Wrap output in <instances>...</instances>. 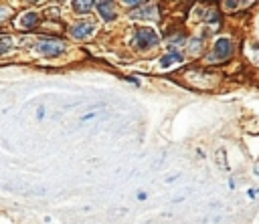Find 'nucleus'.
I'll return each mask as SVG.
<instances>
[{
  "instance_id": "10",
  "label": "nucleus",
  "mask_w": 259,
  "mask_h": 224,
  "mask_svg": "<svg viewBox=\"0 0 259 224\" xmlns=\"http://www.w3.org/2000/svg\"><path fill=\"white\" fill-rule=\"evenodd\" d=\"M251 2H231V0H227V2H223L225 8H239V6H249Z\"/></svg>"
},
{
  "instance_id": "13",
  "label": "nucleus",
  "mask_w": 259,
  "mask_h": 224,
  "mask_svg": "<svg viewBox=\"0 0 259 224\" xmlns=\"http://www.w3.org/2000/svg\"><path fill=\"white\" fill-rule=\"evenodd\" d=\"M257 176H259V168H257Z\"/></svg>"
},
{
  "instance_id": "12",
  "label": "nucleus",
  "mask_w": 259,
  "mask_h": 224,
  "mask_svg": "<svg viewBox=\"0 0 259 224\" xmlns=\"http://www.w3.org/2000/svg\"><path fill=\"white\" fill-rule=\"evenodd\" d=\"M9 14H11V10H9V8L0 6V22H3V20H7V18H9Z\"/></svg>"
},
{
  "instance_id": "7",
  "label": "nucleus",
  "mask_w": 259,
  "mask_h": 224,
  "mask_svg": "<svg viewBox=\"0 0 259 224\" xmlns=\"http://www.w3.org/2000/svg\"><path fill=\"white\" fill-rule=\"evenodd\" d=\"M180 61H182V54H180V52H176V50H172V52L164 54L162 61H160V65H162V67H170V65L180 63Z\"/></svg>"
},
{
  "instance_id": "8",
  "label": "nucleus",
  "mask_w": 259,
  "mask_h": 224,
  "mask_svg": "<svg viewBox=\"0 0 259 224\" xmlns=\"http://www.w3.org/2000/svg\"><path fill=\"white\" fill-rule=\"evenodd\" d=\"M73 8H75L77 12H89V10L93 8V2H91V0H75Z\"/></svg>"
},
{
  "instance_id": "5",
  "label": "nucleus",
  "mask_w": 259,
  "mask_h": 224,
  "mask_svg": "<svg viewBox=\"0 0 259 224\" xmlns=\"http://www.w3.org/2000/svg\"><path fill=\"white\" fill-rule=\"evenodd\" d=\"M93 30H95V26H93L91 22H77V24L71 26V34H73L75 38H85V36H89Z\"/></svg>"
},
{
  "instance_id": "6",
  "label": "nucleus",
  "mask_w": 259,
  "mask_h": 224,
  "mask_svg": "<svg viewBox=\"0 0 259 224\" xmlns=\"http://www.w3.org/2000/svg\"><path fill=\"white\" fill-rule=\"evenodd\" d=\"M37 22H39V14H37L35 10H29V12H25V14L21 16V26H23V28H35Z\"/></svg>"
},
{
  "instance_id": "4",
  "label": "nucleus",
  "mask_w": 259,
  "mask_h": 224,
  "mask_svg": "<svg viewBox=\"0 0 259 224\" xmlns=\"http://www.w3.org/2000/svg\"><path fill=\"white\" fill-rule=\"evenodd\" d=\"M97 12L101 14V18H106V20L116 18V6H114V2H108V0H99L97 2Z\"/></svg>"
},
{
  "instance_id": "3",
  "label": "nucleus",
  "mask_w": 259,
  "mask_h": 224,
  "mask_svg": "<svg viewBox=\"0 0 259 224\" xmlns=\"http://www.w3.org/2000/svg\"><path fill=\"white\" fill-rule=\"evenodd\" d=\"M231 52H233V42L229 38H219L215 42V48H213V54H211V59L213 61H223L227 57H231Z\"/></svg>"
},
{
  "instance_id": "2",
  "label": "nucleus",
  "mask_w": 259,
  "mask_h": 224,
  "mask_svg": "<svg viewBox=\"0 0 259 224\" xmlns=\"http://www.w3.org/2000/svg\"><path fill=\"white\" fill-rule=\"evenodd\" d=\"M39 52H43L45 57H57V54L65 52V40L61 38H43L37 44Z\"/></svg>"
},
{
  "instance_id": "11",
  "label": "nucleus",
  "mask_w": 259,
  "mask_h": 224,
  "mask_svg": "<svg viewBox=\"0 0 259 224\" xmlns=\"http://www.w3.org/2000/svg\"><path fill=\"white\" fill-rule=\"evenodd\" d=\"M221 162V166H223V170H227V164H225V150H219L217 152V164Z\"/></svg>"
},
{
  "instance_id": "1",
  "label": "nucleus",
  "mask_w": 259,
  "mask_h": 224,
  "mask_svg": "<svg viewBox=\"0 0 259 224\" xmlns=\"http://www.w3.org/2000/svg\"><path fill=\"white\" fill-rule=\"evenodd\" d=\"M134 42H136V46H138V48L146 50V48H152V46H156V44H158V34L154 32L152 28H148V26H142V28H138V30H136V34H134Z\"/></svg>"
},
{
  "instance_id": "9",
  "label": "nucleus",
  "mask_w": 259,
  "mask_h": 224,
  "mask_svg": "<svg viewBox=\"0 0 259 224\" xmlns=\"http://www.w3.org/2000/svg\"><path fill=\"white\" fill-rule=\"evenodd\" d=\"M11 48H13V38L9 34H3V36H0V54H5Z\"/></svg>"
}]
</instances>
